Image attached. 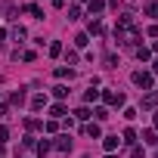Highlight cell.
Masks as SVG:
<instances>
[{"mask_svg":"<svg viewBox=\"0 0 158 158\" xmlns=\"http://www.w3.org/2000/svg\"><path fill=\"white\" fill-rule=\"evenodd\" d=\"M133 84L143 87V90H149V87H152V74H149V71H133Z\"/></svg>","mask_w":158,"mask_h":158,"instance_id":"cell-1","label":"cell"},{"mask_svg":"<svg viewBox=\"0 0 158 158\" xmlns=\"http://www.w3.org/2000/svg\"><path fill=\"white\" fill-rule=\"evenodd\" d=\"M102 96H106V102H109V106H124V93L109 90V93H102Z\"/></svg>","mask_w":158,"mask_h":158,"instance_id":"cell-2","label":"cell"},{"mask_svg":"<svg viewBox=\"0 0 158 158\" xmlns=\"http://www.w3.org/2000/svg\"><path fill=\"white\" fill-rule=\"evenodd\" d=\"M53 96H56V99H65V96H68V87H62V84L53 87Z\"/></svg>","mask_w":158,"mask_h":158,"instance_id":"cell-3","label":"cell"},{"mask_svg":"<svg viewBox=\"0 0 158 158\" xmlns=\"http://www.w3.org/2000/svg\"><path fill=\"white\" fill-rule=\"evenodd\" d=\"M102 146H106V152H112V149H118V136H106V143H102Z\"/></svg>","mask_w":158,"mask_h":158,"instance_id":"cell-4","label":"cell"},{"mask_svg":"<svg viewBox=\"0 0 158 158\" xmlns=\"http://www.w3.org/2000/svg\"><path fill=\"white\" fill-rule=\"evenodd\" d=\"M56 149H62V152H68V149H71V139H68V136H59V143H56Z\"/></svg>","mask_w":158,"mask_h":158,"instance_id":"cell-5","label":"cell"},{"mask_svg":"<svg viewBox=\"0 0 158 158\" xmlns=\"http://www.w3.org/2000/svg\"><path fill=\"white\" fill-rule=\"evenodd\" d=\"M102 6H106V0H90V13H102Z\"/></svg>","mask_w":158,"mask_h":158,"instance_id":"cell-6","label":"cell"},{"mask_svg":"<svg viewBox=\"0 0 158 158\" xmlns=\"http://www.w3.org/2000/svg\"><path fill=\"white\" fill-rule=\"evenodd\" d=\"M44 106H47V96H34L31 99V109H44Z\"/></svg>","mask_w":158,"mask_h":158,"instance_id":"cell-7","label":"cell"},{"mask_svg":"<svg viewBox=\"0 0 158 158\" xmlns=\"http://www.w3.org/2000/svg\"><path fill=\"white\" fill-rule=\"evenodd\" d=\"M84 133H87V136H99V124H87Z\"/></svg>","mask_w":158,"mask_h":158,"instance_id":"cell-8","label":"cell"},{"mask_svg":"<svg viewBox=\"0 0 158 158\" xmlns=\"http://www.w3.org/2000/svg\"><path fill=\"white\" fill-rule=\"evenodd\" d=\"M124 143H136V130H133V127L124 130Z\"/></svg>","mask_w":158,"mask_h":158,"instance_id":"cell-9","label":"cell"},{"mask_svg":"<svg viewBox=\"0 0 158 158\" xmlns=\"http://www.w3.org/2000/svg\"><path fill=\"white\" fill-rule=\"evenodd\" d=\"M143 139H146V143H152V146H155V143H158V133H155V130H146V133H143Z\"/></svg>","mask_w":158,"mask_h":158,"instance_id":"cell-10","label":"cell"},{"mask_svg":"<svg viewBox=\"0 0 158 158\" xmlns=\"http://www.w3.org/2000/svg\"><path fill=\"white\" fill-rule=\"evenodd\" d=\"M84 99H87V102H93V99H99V90H93V87H90V90H87V96H84Z\"/></svg>","mask_w":158,"mask_h":158,"instance_id":"cell-11","label":"cell"},{"mask_svg":"<svg viewBox=\"0 0 158 158\" xmlns=\"http://www.w3.org/2000/svg\"><path fill=\"white\" fill-rule=\"evenodd\" d=\"M74 115H77V118H81V121H87V118H90V109H77Z\"/></svg>","mask_w":158,"mask_h":158,"instance_id":"cell-12","label":"cell"},{"mask_svg":"<svg viewBox=\"0 0 158 158\" xmlns=\"http://www.w3.org/2000/svg\"><path fill=\"white\" fill-rule=\"evenodd\" d=\"M62 53V44H50V56H59Z\"/></svg>","mask_w":158,"mask_h":158,"instance_id":"cell-13","label":"cell"},{"mask_svg":"<svg viewBox=\"0 0 158 158\" xmlns=\"http://www.w3.org/2000/svg\"><path fill=\"white\" fill-rule=\"evenodd\" d=\"M149 16H155V19H158V3H152V6H149Z\"/></svg>","mask_w":158,"mask_h":158,"instance_id":"cell-14","label":"cell"},{"mask_svg":"<svg viewBox=\"0 0 158 158\" xmlns=\"http://www.w3.org/2000/svg\"><path fill=\"white\" fill-rule=\"evenodd\" d=\"M152 71H155V74H158V59H155V65H152Z\"/></svg>","mask_w":158,"mask_h":158,"instance_id":"cell-15","label":"cell"},{"mask_svg":"<svg viewBox=\"0 0 158 158\" xmlns=\"http://www.w3.org/2000/svg\"><path fill=\"white\" fill-rule=\"evenodd\" d=\"M155 127H158V112H155Z\"/></svg>","mask_w":158,"mask_h":158,"instance_id":"cell-16","label":"cell"}]
</instances>
